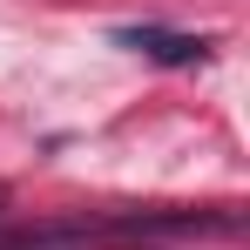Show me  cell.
<instances>
[{"instance_id":"obj_1","label":"cell","mask_w":250,"mask_h":250,"mask_svg":"<svg viewBox=\"0 0 250 250\" xmlns=\"http://www.w3.org/2000/svg\"><path fill=\"white\" fill-rule=\"evenodd\" d=\"M115 41L135 47V54H149V61H163V68H196V61H209V41H203V34H169V27H115Z\"/></svg>"}]
</instances>
